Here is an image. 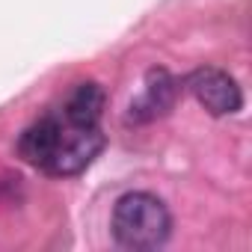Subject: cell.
Masks as SVG:
<instances>
[{
  "mask_svg": "<svg viewBox=\"0 0 252 252\" xmlns=\"http://www.w3.org/2000/svg\"><path fill=\"white\" fill-rule=\"evenodd\" d=\"M178 80L166 71V68H149L146 80H143V92L131 101L128 107V122L134 125H149L160 116H166L175 107L178 98Z\"/></svg>",
  "mask_w": 252,
  "mask_h": 252,
  "instance_id": "277c9868",
  "label": "cell"
},
{
  "mask_svg": "<svg viewBox=\"0 0 252 252\" xmlns=\"http://www.w3.org/2000/svg\"><path fill=\"white\" fill-rule=\"evenodd\" d=\"M104 134L98 125L86 128V125H71L68 119L60 116V137H57V146L45 163L42 172L48 175H77L83 172L101 152H104Z\"/></svg>",
  "mask_w": 252,
  "mask_h": 252,
  "instance_id": "7a4b0ae2",
  "label": "cell"
},
{
  "mask_svg": "<svg viewBox=\"0 0 252 252\" xmlns=\"http://www.w3.org/2000/svg\"><path fill=\"white\" fill-rule=\"evenodd\" d=\"M113 237L125 249H158L169 240L172 231V217L163 199L155 193H125L113 205Z\"/></svg>",
  "mask_w": 252,
  "mask_h": 252,
  "instance_id": "6da1fadb",
  "label": "cell"
},
{
  "mask_svg": "<svg viewBox=\"0 0 252 252\" xmlns=\"http://www.w3.org/2000/svg\"><path fill=\"white\" fill-rule=\"evenodd\" d=\"M57 137H60V116H45L39 122H33L30 128L21 134L18 140V155L36 166V169H45L54 146H57Z\"/></svg>",
  "mask_w": 252,
  "mask_h": 252,
  "instance_id": "5b68a950",
  "label": "cell"
},
{
  "mask_svg": "<svg viewBox=\"0 0 252 252\" xmlns=\"http://www.w3.org/2000/svg\"><path fill=\"white\" fill-rule=\"evenodd\" d=\"M184 86L211 116H234L243 107V92H240L237 80L222 68L202 65L187 74Z\"/></svg>",
  "mask_w": 252,
  "mask_h": 252,
  "instance_id": "3957f363",
  "label": "cell"
},
{
  "mask_svg": "<svg viewBox=\"0 0 252 252\" xmlns=\"http://www.w3.org/2000/svg\"><path fill=\"white\" fill-rule=\"evenodd\" d=\"M101 113H104V89L98 83H77L63 107V119H68L71 125H86V128L101 122Z\"/></svg>",
  "mask_w": 252,
  "mask_h": 252,
  "instance_id": "8992f818",
  "label": "cell"
}]
</instances>
